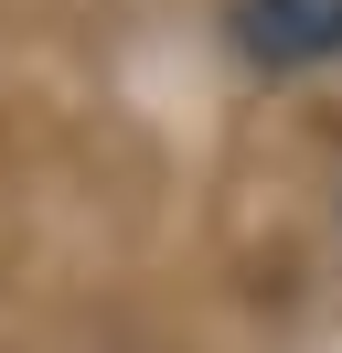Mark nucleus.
Returning <instances> with one entry per match:
<instances>
[{
  "label": "nucleus",
  "mask_w": 342,
  "mask_h": 353,
  "mask_svg": "<svg viewBox=\"0 0 342 353\" xmlns=\"http://www.w3.org/2000/svg\"><path fill=\"white\" fill-rule=\"evenodd\" d=\"M235 54L268 75L289 65H342V0H235Z\"/></svg>",
  "instance_id": "1"
}]
</instances>
